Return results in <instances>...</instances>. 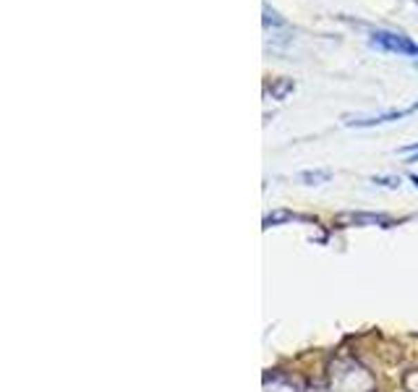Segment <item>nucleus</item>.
Here are the masks:
<instances>
[{"instance_id":"f257e3e1","label":"nucleus","mask_w":418,"mask_h":392,"mask_svg":"<svg viewBox=\"0 0 418 392\" xmlns=\"http://www.w3.org/2000/svg\"><path fill=\"white\" fill-rule=\"evenodd\" d=\"M371 48L384 50V53H397V55H408V58H418V42H413L410 37L397 35V32H374L371 35Z\"/></svg>"},{"instance_id":"f03ea898","label":"nucleus","mask_w":418,"mask_h":392,"mask_svg":"<svg viewBox=\"0 0 418 392\" xmlns=\"http://www.w3.org/2000/svg\"><path fill=\"white\" fill-rule=\"evenodd\" d=\"M418 113V102L403 107V110H387V113H377V115H345V126H356V129H369V126H382V123H392V120L408 118Z\"/></svg>"},{"instance_id":"7ed1b4c3","label":"nucleus","mask_w":418,"mask_h":392,"mask_svg":"<svg viewBox=\"0 0 418 392\" xmlns=\"http://www.w3.org/2000/svg\"><path fill=\"white\" fill-rule=\"evenodd\" d=\"M330 170H322V173H301V180H309V186H316V183H324L330 180Z\"/></svg>"},{"instance_id":"20e7f679","label":"nucleus","mask_w":418,"mask_h":392,"mask_svg":"<svg viewBox=\"0 0 418 392\" xmlns=\"http://www.w3.org/2000/svg\"><path fill=\"white\" fill-rule=\"evenodd\" d=\"M374 183L387 186V189H397V186H400V178H374Z\"/></svg>"},{"instance_id":"39448f33","label":"nucleus","mask_w":418,"mask_h":392,"mask_svg":"<svg viewBox=\"0 0 418 392\" xmlns=\"http://www.w3.org/2000/svg\"><path fill=\"white\" fill-rule=\"evenodd\" d=\"M410 180H413V183H416V189H418V176H410Z\"/></svg>"},{"instance_id":"423d86ee","label":"nucleus","mask_w":418,"mask_h":392,"mask_svg":"<svg viewBox=\"0 0 418 392\" xmlns=\"http://www.w3.org/2000/svg\"><path fill=\"white\" fill-rule=\"evenodd\" d=\"M410 162H418V152H416L413 157H410Z\"/></svg>"}]
</instances>
